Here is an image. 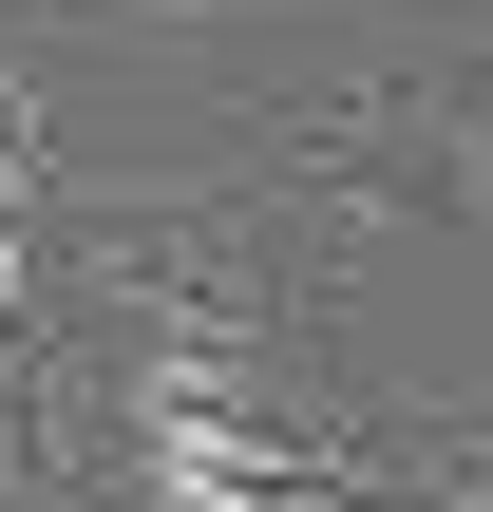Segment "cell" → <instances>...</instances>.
Wrapping results in <instances>:
<instances>
[{"instance_id":"cell-1","label":"cell","mask_w":493,"mask_h":512,"mask_svg":"<svg viewBox=\"0 0 493 512\" xmlns=\"http://www.w3.org/2000/svg\"><path fill=\"white\" fill-rule=\"evenodd\" d=\"M0 512H57V475L19 456V418H0Z\"/></svg>"}]
</instances>
